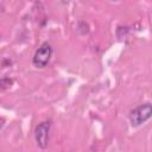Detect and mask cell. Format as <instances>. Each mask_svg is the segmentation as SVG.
Here are the masks:
<instances>
[{"instance_id": "6da1fadb", "label": "cell", "mask_w": 152, "mask_h": 152, "mask_svg": "<svg viewBox=\"0 0 152 152\" xmlns=\"http://www.w3.org/2000/svg\"><path fill=\"white\" fill-rule=\"evenodd\" d=\"M151 114H152V106L150 102H146L144 104H139L138 107H135L134 109L131 110L129 121H131L132 126L137 127V126L145 124L151 118Z\"/></svg>"}, {"instance_id": "7a4b0ae2", "label": "cell", "mask_w": 152, "mask_h": 152, "mask_svg": "<svg viewBox=\"0 0 152 152\" xmlns=\"http://www.w3.org/2000/svg\"><path fill=\"white\" fill-rule=\"evenodd\" d=\"M52 56V48L49 43H43L34 52L33 58H32V63L36 68H45Z\"/></svg>"}, {"instance_id": "3957f363", "label": "cell", "mask_w": 152, "mask_h": 152, "mask_svg": "<svg viewBox=\"0 0 152 152\" xmlns=\"http://www.w3.org/2000/svg\"><path fill=\"white\" fill-rule=\"evenodd\" d=\"M51 128V122L50 121H43L38 124V126L34 129V139L40 148H45L49 142V133Z\"/></svg>"}, {"instance_id": "277c9868", "label": "cell", "mask_w": 152, "mask_h": 152, "mask_svg": "<svg viewBox=\"0 0 152 152\" xmlns=\"http://www.w3.org/2000/svg\"><path fill=\"white\" fill-rule=\"evenodd\" d=\"M12 82L13 81L11 78H1L0 80V91L4 90V89H6V88H8V87H11Z\"/></svg>"}]
</instances>
